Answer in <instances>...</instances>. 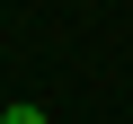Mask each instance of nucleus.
<instances>
[{
  "label": "nucleus",
  "mask_w": 133,
  "mask_h": 124,
  "mask_svg": "<svg viewBox=\"0 0 133 124\" xmlns=\"http://www.w3.org/2000/svg\"><path fill=\"white\" fill-rule=\"evenodd\" d=\"M0 124H44V106H27V98H18V106H0Z\"/></svg>",
  "instance_id": "obj_1"
}]
</instances>
